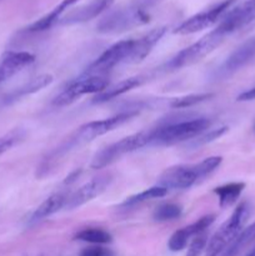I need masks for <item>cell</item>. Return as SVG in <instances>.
I'll use <instances>...</instances> for the list:
<instances>
[{"instance_id":"4fadbf2b","label":"cell","mask_w":255,"mask_h":256,"mask_svg":"<svg viewBox=\"0 0 255 256\" xmlns=\"http://www.w3.org/2000/svg\"><path fill=\"white\" fill-rule=\"evenodd\" d=\"M214 222L215 215H204V216H202L199 220L192 222V224L176 230L170 236L169 242H168V249L172 252H182V250H184L186 248L188 242H189V240L192 238L200 234V232H204L208 228H210V225Z\"/></svg>"},{"instance_id":"836d02e7","label":"cell","mask_w":255,"mask_h":256,"mask_svg":"<svg viewBox=\"0 0 255 256\" xmlns=\"http://www.w3.org/2000/svg\"><path fill=\"white\" fill-rule=\"evenodd\" d=\"M254 132H255V126H254Z\"/></svg>"},{"instance_id":"d4e9b609","label":"cell","mask_w":255,"mask_h":256,"mask_svg":"<svg viewBox=\"0 0 255 256\" xmlns=\"http://www.w3.org/2000/svg\"><path fill=\"white\" fill-rule=\"evenodd\" d=\"M166 194H168V189L156 185V186L149 188V189L144 190V192H139V194H135V195H132V196L126 198V200L122 202V206L132 208V206H135V205L142 204V202H149V200L159 199V198L165 196Z\"/></svg>"},{"instance_id":"cb8c5ba5","label":"cell","mask_w":255,"mask_h":256,"mask_svg":"<svg viewBox=\"0 0 255 256\" xmlns=\"http://www.w3.org/2000/svg\"><path fill=\"white\" fill-rule=\"evenodd\" d=\"M74 239L79 240V242H89V244L104 245L112 242V238L110 232H108L104 229H100V228H86V229H82L79 232H76Z\"/></svg>"},{"instance_id":"4316f807","label":"cell","mask_w":255,"mask_h":256,"mask_svg":"<svg viewBox=\"0 0 255 256\" xmlns=\"http://www.w3.org/2000/svg\"><path fill=\"white\" fill-rule=\"evenodd\" d=\"M210 98H212V92H200V94H189L185 96L175 98L170 102V106L172 109H184V108L194 106V105L200 104L202 102H206Z\"/></svg>"},{"instance_id":"277c9868","label":"cell","mask_w":255,"mask_h":256,"mask_svg":"<svg viewBox=\"0 0 255 256\" xmlns=\"http://www.w3.org/2000/svg\"><path fill=\"white\" fill-rule=\"evenodd\" d=\"M210 122L206 118H196L192 120L170 122L152 130L150 145H172L178 142L192 140L198 135L209 129Z\"/></svg>"},{"instance_id":"7402d4cb","label":"cell","mask_w":255,"mask_h":256,"mask_svg":"<svg viewBox=\"0 0 255 256\" xmlns=\"http://www.w3.org/2000/svg\"><path fill=\"white\" fill-rule=\"evenodd\" d=\"M52 82V76L50 74H42L39 76L34 78L30 82H28L26 84H24L22 86L18 88L16 90H14L12 92H10L6 96V102H14V100L20 99L22 96H26V95L35 94V92H40L42 89L46 88L48 85H50Z\"/></svg>"},{"instance_id":"7c38bea8","label":"cell","mask_w":255,"mask_h":256,"mask_svg":"<svg viewBox=\"0 0 255 256\" xmlns=\"http://www.w3.org/2000/svg\"><path fill=\"white\" fill-rule=\"evenodd\" d=\"M110 182H112V175L110 174H102L99 175V176L92 178V180L86 182L79 189L75 190L74 192L69 195L64 209H76V208H80L86 204V202H92V199L102 195L108 189Z\"/></svg>"},{"instance_id":"e0dca14e","label":"cell","mask_w":255,"mask_h":256,"mask_svg":"<svg viewBox=\"0 0 255 256\" xmlns=\"http://www.w3.org/2000/svg\"><path fill=\"white\" fill-rule=\"evenodd\" d=\"M166 32V26H159L150 30L148 34L142 35L139 39H134V48H132V52L126 64H138V62H142L152 52L155 45L162 40Z\"/></svg>"},{"instance_id":"ffe728a7","label":"cell","mask_w":255,"mask_h":256,"mask_svg":"<svg viewBox=\"0 0 255 256\" xmlns=\"http://www.w3.org/2000/svg\"><path fill=\"white\" fill-rule=\"evenodd\" d=\"M142 79L140 76L128 78V79L122 80V82L112 85V86H108L104 92H99V94L92 99V102H94V104H104V102H109V100L112 99H115V98L130 92V90L134 89V88L139 86V85H142Z\"/></svg>"},{"instance_id":"44dd1931","label":"cell","mask_w":255,"mask_h":256,"mask_svg":"<svg viewBox=\"0 0 255 256\" xmlns=\"http://www.w3.org/2000/svg\"><path fill=\"white\" fill-rule=\"evenodd\" d=\"M244 189L245 182H235L215 188L212 192H214V194L219 199V206L222 209H225V208L232 206V204L238 202V199L240 198L242 192H244Z\"/></svg>"},{"instance_id":"4dcf8cb0","label":"cell","mask_w":255,"mask_h":256,"mask_svg":"<svg viewBox=\"0 0 255 256\" xmlns=\"http://www.w3.org/2000/svg\"><path fill=\"white\" fill-rule=\"evenodd\" d=\"M112 252L100 246H90L82 250L79 256H112Z\"/></svg>"},{"instance_id":"52a82bcc","label":"cell","mask_w":255,"mask_h":256,"mask_svg":"<svg viewBox=\"0 0 255 256\" xmlns=\"http://www.w3.org/2000/svg\"><path fill=\"white\" fill-rule=\"evenodd\" d=\"M226 38L215 28L214 30H212L206 35L200 38L194 44L180 50L174 58H172L169 60V62H166L165 69L169 70V72H172V70H179L182 69V68L190 66V65L204 59L210 52H214L218 46L222 45V42Z\"/></svg>"},{"instance_id":"484cf974","label":"cell","mask_w":255,"mask_h":256,"mask_svg":"<svg viewBox=\"0 0 255 256\" xmlns=\"http://www.w3.org/2000/svg\"><path fill=\"white\" fill-rule=\"evenodd\" d=\"M182 208L178 204H162L159 205L152 212V219L155 222H170L182 216Z\"/></svg>"},{"instance_id":"30bf717a","label":"cell","mask_w":255,"mask_h":256,"mask_svg":"<svg viewBox=\"0 0 255 256\" xmlns=\"http://www.w3.org/2000/svg\"><path fill=\"white\" fill-rule=\"evenodd\" d=\"M132 48H134V39L120 40L115 42L86 68L84 75H102L122 62L126 64Z\"/></svg>"},{"instance_id":"7a4b0ae2","label":"cell","mask_w":255,"mask_h":256,"mask_svg":"<svg viewBox=\"0 0 255 256\" xmlns=\"http://www.w3.org/2000/svg\"><path fill=\"white\" fill-rule=\"evenodd\" d=\"M222 162V156H209L198 164L175 165L168 168L158 179V185L168 190L189 189L212 175Z\"/></svg>"},{"instance_id":"8fae6325","label":"cell","mask_w":255,"mask_h":256,"mask_svg":"<svg viewBox=\"0 0 255 256\" xmlns=\"http://www.w3.org/2000/svg\"><path fill=\"white\" fill-rule=\"evenodd\" d=\"M255 20V0H246L230 9L218 24L216 29L228 38Z\"/></svg>"},{"instance_id":"9a60e30c","label":"cell","mask_w":255,"mask_h":256,"mask_svg":"<svg viewBox=\"0 0 255 256\" xmlns=\"http://www.w3.org/2000/svg\"><path fill=\"white\" fill-rule=\"evenodd\" d=\"M35 62V55L28 52L9 50L0 56V85Z\"/></svg>"},{"instance_id":"6da1fadb","label":"cell","mask_w":255,"mask_h":256,"mask_svg":"<svg viewBox=\"0 0 255 256\" xmlns=\"http://www.w3.org/2000/svg\"><path fill=\"white\" fill-rule=\"evenodd\" d=\"M164 0H130L126 4L108 12L96 25L102 34H120L148 24L152 10Z\"/></svg>"},{"instance_id":"9c48e42d","label":"cell","mask_w":255,"mask_h":256,"mask_svg":"<svg viewBox=\"0 0 255 256\" xmlns=\"http://www.w3.org/2000/svg\"><path fill=\"white\" fill-rule=\"evenodd\" d=\"M235 2L236 0H222V2H216V4L212 5V6L202 10V12L192 15V16L184 20L182 24L175 28L174 34H194V32H202V30L212 26V25L216 24V22H219L222 20V18L229 12V8Z\"/></svg>"},{"instance_id":"2e32d148","label":"cell","mask_w":255,"mask_h":256,"mask_svg":"<svg viewBox=\"0 0 255 256\" xmlns=\"http://www.w3.org/2000/svg\"><path fill=\"white\" fill-rule=\"evenodd\" d=\"M255 59V36L240 45L219 69V76L225 78L234 74Z\"/></svg>"},{"instance_id":"83f0119b","label":"cell","mask_w":255,"mask_h":256,"mask_svg":"<svg viewBox=\"0 0 255 256\" xmlns=\"http://www.w3.org/2000/svg\"><path fill=\"white\" fill-rule=\"evenodd\" d=\"M24 138L25 132L22 129H14L0 136V156L19 144Z\"/></svg>"},{"instance_id":"f1b7e54d","label":"cell","mask_w":255,"mask_h":256,"mask_svg":"<svg viewBox=\"0 0 255 256\" xmlns=\"http://www.w3.org/2000/svg\"><path fill=\"white\" fill-rule=\"evenodd\" d=\"M226 132H228V126H220V128H216V129L209 130L208 132H204V134H200L198 135L196 138H194L192 142L189 144V146L200 148L202 146V145H206L209 144V142H212L216 139H219V138L222 136Z\"/></svg>"},{"instance_id":"1f68e13d","label":"cell","mask_w":255,"mask_h":256,"mask_svg":"<svg viewBox=\"0 0 255 256\" xmlns=\"http://www.w3.org/2000/svg\"><path fill=\"white\" fill-rule=\"evenodd\" d=\"M252 100H255V88H252V89L242 92L238 96V102H252Z\"/></svg>"},{"instance_id":"d6986e66","label":"cell","mask_w":255,"mask_h":256,"mask_svg":"<svg viewBox=\"0 0 255 256\" xmlns=\"http://www.w3.org/2000/svg\"><path fill=\"white\" fill-rule=\"evenodd\" d=\"M80 0H62L60 4H58L54 9L50 12H48L46 15H44L42 18H40L39 20H36L35 22H32V25L26 28L28 32H45V30L50 29L52 26H54L55 24L60 22V19L62 18V15L65 14L68 9L70 6H72L74 4H76Z\"/></svg>"},{"instance_id":"8992f818","label":"cell","mask_w":255,"mask_h":256,"mask_svg":"<svg viewBox=\"0 0 255 256\" xmlns=\"http://www.w3.org/2000/svg\"><path fill=\"white\" fill-rule=\"evenodd\" d=\"M150 140H152V130H144V132H135L129 136L122 138L119 142H112V144L108 145L104 149L98 152L92 158L90 166L95 170L104 169L124 155L136 152V150L142 149L146 145H150Z\"/></svg>"},{"instance_id":"5b68a950","label":"cell","mask_w":255,"mask_h":256,"mask_svg":"<svg viewBox=\"0 0 255 256\" xmlns=\"http://www.w3.org/2000/svg\"><path fill=\"white\" fill-rule=\"evenodd\" d=\"M250 215V205L248 202L238 205L232 216L212 235L205 249V256H219L228 249L235 238L240 234Z\"/></svg>"},{"instance_id":"603a6c76","label":"cell","mask_w":255,"mask_h":256,"mask_svg":"<svg viewBox=\"0 0 255 256\" xmlns=\"http://www.w3.org/2000/svg\"><path fill=\"white\" fill-rule=\"evenodd\" d=\"M252 242H255V222L240 232L234 242L222 252V256H238L246 248H249Z\"/></svg>"},{"instance_id":"3957f363","label":"cell","mask_w":255,"mask_h":256,"mask_svg":"<svg viewBox=\"0 0 255 256\" xmlns=\"http://www.w3.org/2000/svg\"><path fill=\"white\" fill-rule=\"evenodd\" d=\"M135 115H138V112H135V110L132 112L130 110V112H119V114L114 115V116L106 118V119L86 122V124L78 128L72 134H70L59 146L55 148V150H56V152L60 156L65 158L69 152L78 149L82 145L88 144V142H92L96 138L102 136V135L118 129L119 126L124 125L125 122L132 120Z\"/></svg>"},{"instance_id":"ac0fdd59","label":"cell","mask_w":255,"mask_h":256,"mask_svg":"<svg viewBox=\"0 0 255 256\" xmlns=\"http://www.w3.org/2000/svg\"><path fill=\"white\" fill-rule=\"evenodd\" d=\"M69 195L70 194L68 192H59L50 195L45 202H42V204L34 210V212H32V216H30L29 219V224L34 225L36 224V222H42V220L46 219V218L54 215L55 212L64 209Z\"/></svg>"},{"instance_id":"ba28073f","label":"cell","mask_w":255,"mask_h":256,"mask_svg":"<svg viewBox=\"0 0 255 256\" xmlns=\"http://www.w3.org/2000/svg\"><path fill=\"white\" fill-rule=\"evenodd\" d=\"M109 86V82L102 75H84L70 82L52 100L55 106H66L86 94H99Z\"/></svg>"},{"instance_id":"f546056e","label":"cell","mask_w":255,"mask_h":256,"mask_svg":"<svg viewBox=\"0 0 255 256\" xmlns=\"http://www.w3.org/2000/svg\"><path fill=\"white\" fill-rule=\"evenodd\" d=\"M208 245V235L206 232H200L192 238V242L189 245V249L185 256H200L202 254Z\"/></svg>"},{"instance_id":"d6a6232c","label":"cell","mask_w":255,"mask_h":256,"mask_svg":"<svg viewBox=\"0 0 255 256\" xmlns=\"http://www.w3.org/2000/svg\"><path fill=\"white\" fill-rule=\"evenodd\" d=\"M246 256H255V248H254V249H252V252H250L249 254H248Z\"/></svg>"},{"instance_id":"5bb4252c","label":"cell","mask_w":255,"mask_h":256,"mask_svg":"<svg viewBox=\"0 0 255 256\" xmlns=\"http://www.w3.org/2000/svg\"><path fill=\"white\" fill-rule=\"evenodd\" d=\"M112 2H114V0H90L88 4L76 8V9L62 15V18L58 24L72 25L90 22V20L99 16L105 10L109 9Z\"/></svg>"}]
</instances>
